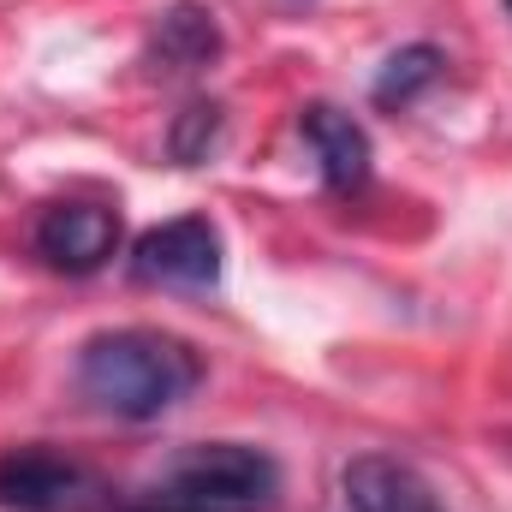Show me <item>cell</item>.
Returning <instances> with one entry per match:
<instances>
[{
	"label": "cell",
	"instance_id": "cell-8",
	"mask_svg": "<svg viewBox=\"0 0 512 512\" xmlns=\"http://www.w3.org/2000/svg\"><path fill=\"white\" fill-rule=\"evenodd\" d=\"M298 131H304V143H310V155H316L328 191H340V197L364 191V179H370V131L358 126L346 108L310 102V108L298 114Z\"/></svg>",
	"mask_w": 512,
	"mask_h": 512
},
{
	"label": "cell",
	"instance_id": "cell-5",
	"mask_svg": "<svg viewBox=\"0 0 512 512\" xmlns=\"http://www.w3.org/2000/svg\"><path fill=\"white\" fill-rule=\"evenodd\" d=\"M120 251V215L108 203H54L36 221V256L60 274H96Z\"/></svg>",
	"mask_w": 512,
	"mask_h": 512
},
{
	"label": "cell",
	"instance_id": "cell-10",
	"mask_svg": "<svg viewBox=\"0 0 512 512\" xmlns=\"http://www.w3.org/2000/svg\"><path fill=\"white\" fill-rule=\"evenodd\" d=\"M215 143H221V108H215V102H191V108L173 120V155H179V167L209 161Z\"/></svg>",
	"mask_w": 512,
	"mask_h": 512
},
{
	"label": "cell",
	"instance_id": "cell-2",
	"mask_svg": "<svg viewBox=\"0 0 512 512\" xmlns=\"http://www.w3.org/2000/svg\"><path fill=\"white\" fill-rule=\"evenodd\" d=\"M280 489L286 477L274 453L251 441H191L161 465L149 501L173 512H274Z\"/></svg>",
	"mask_w": 512,
	"mask_h": 512
},
{
	"label": "cell",
	"instance_id": "cell-7",
	"mask_svg": "<svg viewBox=\"0 0 512 512\" xmlns=\"http://www.w3.org/2000/svg\"><path fill=\"white\" fill-rule=\"evenodd\" d=\"M340 495L346 512H447L435 483L405 465V459H387V453H364L340 471Z\"/></svg>",
	"mask_w": 512,
	"mask_h": 512
},
{
	"label": "cell",
	"instance_id": "cell-6",
	"mask_svg": "<svg viewBox=\"0 0 512 512\" xmlns=\"http://www.w3.org/2000/svg\"><path fill=\"white\" fill-rule=\"evenodd\" d=\"M215 60H221V24H215V12L197 6V0H173L155 18V30H149L143 66L155 78H197Z\"/></svg>",
	"mask_w": 512,
	"mask_h": 512
},
{
	"label": "cell",
	"instance_id": "cell-11",
	"mask_svg": "<svg viewBox=\"0 0 512 512\" xmlns=\"http://www.w3.org/2000/svg\"><path fill=\"white\" fill-rule=\"evenodd\" d=\"M507 6H512V0H507Z\"/></svg>",
	"mask_w": 512,
	"mask_h": 512
},
{
	"label": "cell",
	"instance_id": "cell-3",
	"mask_svg": "<svg viewBox=\"0 0 512 512\" xmlns=\"http://www.w3.org/2000/svg\"><path fill=\"white\" fill-rule=\"evenodd\" d=\"M114 489L72 453L54 447H12L0 453V512H102Z\"/></svg>",
	"mask_w": 512,
	"mask_h": 512
},
{
	"label": "cell",
	"instance_id": "cell-4",
	"mask_svg": "<svg viewBox=\"0 0 512 512\" xmlns=\"http://www.w3.org/2000/svg\"><path fill=\"white\" fill-rule=\"evenodd\" d=\"M131 274L143 286H179V292H209L221 280V233L209 215H179L149 227L131 245Z\"/></svg>",
	"mask_w": 512,
	"mask_h": 512
},
{
	"label": "cell",
	"instance_id": "cell-9",
	"mask_svg": "<svg viewBox=\"0 0 512 512\" xmlns=\"http://www.w3.org/2000/svg\"><path fill=\"white\" fill-rule=\"evenodd\" d=\"M441 66H447V54L435 48V42H411V48H399V54H387L382 78H376V108H405V102H417L435 78H441Z\"/></svg>",
	"mask_w": 512,
	"mask_h": 512
},
{
	"label": "cell",
	"instance_id": "cell-1",
	"mask_svg": "<svg viewBox=\"0 0 512 512\" xmlns=\"http://www.w3.org/2000/svg\"><path fill=\"white\" fill-rule=\"evenodd\" d=\"M72 382L96 411L126 417V423H149V417H161L197 393L203 358L179 334H161V328H108V334L84 340Z\"/></svg>",
	"mask_w": 512,
	"mask_h": 512
}]
</instances>
